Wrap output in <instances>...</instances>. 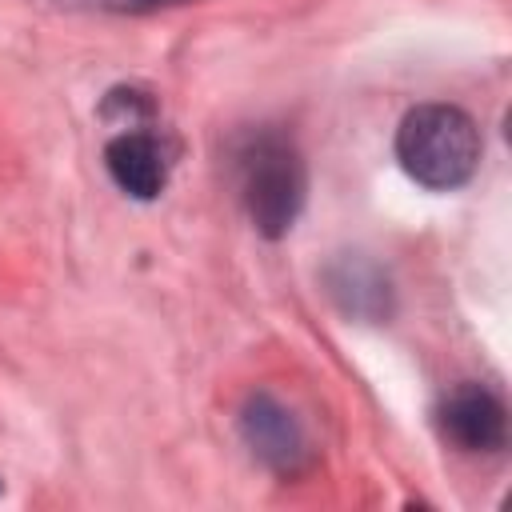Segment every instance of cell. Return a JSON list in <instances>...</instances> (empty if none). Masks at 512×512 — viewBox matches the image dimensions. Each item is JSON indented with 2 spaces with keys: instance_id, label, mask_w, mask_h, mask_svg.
Returning a JSON list of instances; mask_svg holds the SVG:
<instances>
[{
  "instance_id": "cell-4",
  "label": "cell",
  "mask_w": 512,
  "mask_h": 512,
  "mask_svg": "<svg viewBox=\"0 0 512 512\" xmlns=\"http://www.w3.org/2000/svg\"><path fill=\"white\" fill-rule=\"evenodd\" d=\"M240 432H244V444L252 448V456H260L268 468H276L284 476H296L312 456L300 420L268 392L248 396V404L240 408Z\"/></svg>"
},
{
  "instance_id": "cell-1",
  "label": "cell",
  "mask_w": 512,
  "mask_h": 512,
  "mask_svg": "<svg viewBox=\"0 0 512 512\" xmlns=\"http://www.w3.org/2000/svg\"><path fill=\"white\" fill-rule=\"evenodd\" d=\"M236 184H240L244 212L260 236L280 240L292 232L308 196L304 156L292 144V136L272 128L252 132L236 148Z\"/></svg>"
},
{
  "instance_id": "cell-3",
  "label": "cell",
  "mask_w": 512,
  "mask_h": 512,
  "mask_svg": "<svg viewBox=\"0 0 512 512\" xmlns=\"http://www.w3.org/2000/svg\"><path fill=\"white\" fill-rule=\"evenodd\" d=\"M436 424L440 436L448 444H456L460 452H500L508 440V412L504 400L496 392H488L484 384H460L452 388L440 408H436Z\"/></svg>"
},
{
  "instance_id": "cell-6",
  "label": "cell",
  "mask_w": 512,
  "mask_h": 512,
  "mask_svg": "<svg viewBox=\"0 0 512 512\" xmlns=\"http://www.w3.org/2000/svg\"><path fill=\"white\" fill-rule=\"evenodd\" d=\"M328 292L332 300L356 316V320H384L392 312V284L380 272V264H372L360 252H344L332 268H328Z\"/></svg>"
},
{
  "instance_id": "cell-7",
  "label": "cell",
  "mask_w": 512,
  "mask_h": 512,
  "mask_svg": "<svg viewBox=\"0 0 512 512\" xmlns=\"http://www.w3.org/2000/svg\"><path fill=\"white\" fill-rule=\"evenodd\" d=\"M64 4L108 8V12H148V8H160V4H184V0H64Z\"/></svg>"
},
{
  "instance_id": "cell-2",
  "label": "cell",
  "mask_w": 512,
  "mask_h": 512,
  "mask_svg": "<svg viewBox=\"0 0 512 512\" xmlns=\"http://www.w3.org/2000/svg\"><path fill=\"white\" fill-rule=\"evenodd\" d=\"M480 128L456 104H420L396 128V160L400 168L432 188L452 192L472 180L480 164Z\"/></svg>"
},
{
  "instance_id": "cell-5",
  "label": "cell",
  "mask_w": 512,
  "mask_h": 512,
  "mask_svg": "<svg viewBox=\"0 0 512 512\" xmlns=\"http://www.w3.org/2000/svg\"><path fill=\"white\" fill-rule=\"evenodd\" d=\"M104 168L116 180L120 192H128L132 200H156L168 188V172H172V148L164 136L132 124L124 132H116L104 148Z\"/></svg>"
}]
</instances>
